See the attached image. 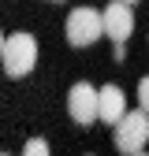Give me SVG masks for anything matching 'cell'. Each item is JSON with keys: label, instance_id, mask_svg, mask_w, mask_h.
I'll list each match as a JSON object with an SVG mask.
<instances>
[{"label": "cell", "instance_id": "6da1fadb", "mask_svg": "<svg viewBox=\"0 0 149 156\" xmlns=\"http://www.w3.org/2000/svg\"><path fill=\"white\" fill-rule=\"evenodd\" d=\"M37 63V41H34V34L26 30H19L11 34L8 41H4V71L8 78H26Z\"/></svg>", "mask_w": 149, "mask_h": 156}, {"label": "cell", "instance_id": "7a4b0ae2", "mask_svg": "<svg viewBox=\"0 0 149 156\" xmlns=\"http://www.w3.org/2000/svg\"><path fill=\"white\" fill-rule=\"evenodd\" d=\"M112 141H116V149L123 156H138L149 141V115L145 112H127L116 123V130H112Z\"/></svg>", "mask_w": 149, "mask_h": 156}, {"label": "cell", "instance_id": "3957f363", "mask_svg": "<svg viewBox=\"0 0 149 156\" xmlns=\"http://www.w3.org/2000/svg\"><path fill=\"white\" fill-rule=\"evenodd\" d=\"M67 41L74 48H86L93 45L97 37H104V23H101V11H93V8H74L67 15Z\"/></svg>", "mask_w": 149, "mask_h": 156}, {"label": "cell", "instance_id": "277c9868", "mask_svg": "<svg viewBox=\"0 0 149 156\" xmlns=\"http://www.w3.org/2000/svg\"><path fill=\"white\" fill-rule=\"evenodd\" d=\"M101 23H104V37H112V45H127V37L134 34V11L123 0H112L101 11Z\"/></svg>", "mask_w": 149, "mask_h": 156}, {"label": "cell", "instance_id": "5b68a950", "mask_svg": "<svg viewBox=\"0 0 149 156\" xmlns=\"http://www.w3.org/2000/svg\"><path fill=\"white\" fill-rule=\"evenodd\" d=\"M67 112H71V119L78 126H89L97 119V89L89 82H74L71 93H67Z\"/></svg>", "mask_w": 149, "mask_h": 156}, {"label": "cell", "instance_id": "8992f818", "mask_svg": "<svg viewBox=\"0 0 149 156\" xmlns=\"http://www.w3.org/2000/svg\"><path fill=\"white\" fill-rule=\"evenodd\" d=\"M123 115H127V97H123V89H119V86H112V82L101 86V89H97V119L116 126Z\"/></svg>", "mask_w": 149, "mask_h": 156}, {"label": "cell", "instance_id": "52a82bcc", "mask_svg": "<svg viewBox=\"0 0 149 156\" xmlns=\"http://www.w3.org/2000/svg\"><path fill=\"white\" fill-rule=\"evenodd\" d=\"M23 156H52V152H49V141L45 138H30L23 145Z\"/></svg>", "mask_w": 149, "mask_h": 156}, {"label": "cell", "instance_id": "ba28073f", "mask_svg": "<svg viewBox=\"0 0 149 156\" xmlns=\"http://www.w3.org/2000/svg\"><path fill=\"white\" fill-rule=\"evenodd\" d=\"M138 112H145V115H149V74L138 82Z\"/></svg>", "mask_w": 149, "mask_h": 156}, {"label": "cell", "instance_id": "9c48e42d", "mask_svg": "<svg viewBox=\"0 0 149 156\" xmlns=\"http://www.w3.org/2000/svg\"><path fill=\"white\" fill-rule=\"evenodd\" d=\"M112 56H116V60H127V45H112Z\"/></svg>", "mask_w": 149, "mask_h": 156}, {"label": "cell", "instance_id": "30bf717a", "mask_svg": "<svg viewBox=\"0 0 149 156\" xmlns=\"http://www.w3.org/2000/svg\"><path fill=\"white\" fill-rule=\"evenodd\" d=\"M4 41H8V37H4V34H0V60H4Z\"/></svg>", "mask_w": 149, "mask_h": 156}, {"label": "cell", "instance_id": "8fae6325", "mask_svg": "<svg viewBox=\"0 0 149 156\" xmlns=\"http://www.w3.org/2000/svg\"><path fill=\"white\" fill-rule=\"evenodd\" d=\"M123 4H138V0H123Z\"/></svg>", "mask_w": 149, "mask_h": 156}, {"label": "cell", "instance_id": "7c38bea8", "mask_svg": "<svg viewBox=\"0 0 149 156\" xmlns=\"http://www.w3.org/2000/svg\"><path fill=\"white\" fill-rule=\"evenodd\" d=\"M0 156H8V152H0Z\"/></svg>", "mask_w": 149, "mask_h": 156}, {"label": "cell", "instance_id": "4fadbf2b", "mask_svg": "<svg viewBox=\"0 0 149 156\" xmlns=\"http://www.w3.org/2000/svg\"><path fill=\"white\" fill-rule=\"evenodd\" d=\"M138 156H142V152H138Z\"/></svg>", "mask_w": 149, "mask_h": 156}]
</instances>
